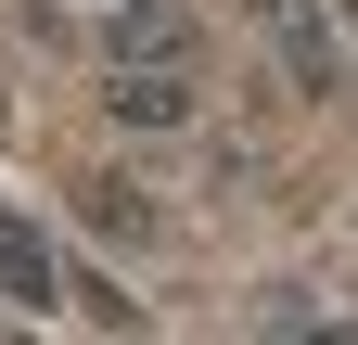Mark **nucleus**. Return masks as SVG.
Here are the masks:
<instances>
[{
    "label": "nucleus",
    "instance_id": "1",
    "mask_svg": "<svg viewBox=\"0 0 358 345\" xmlns=\"http://www.w3.org/2000/svg\"><path fill=\"white\" fill-rule=\"evenodd\" d=\"M90 52L103 64H192V13H179V0H115Z\"/></svg>",
    "mask_w": 358,
    "mask_h": 345
},
{
    "label": "nucleus",
    "instance_id": "2",
    "mask_svg": "<svg viewBox=\"0 0 358 345\" xmlns=\"http://www.w3.org/2000/svg\"><path fill=\"white\" fill-rule=\"evenodd\" d=\"M115 128H192V64H103Z\"/></svg>",
    "mask_w": 358,
    "mask_h": 345
},
{
    "label": "nucleus",
    "instance_id": "3",
    "mask_svg": "<svg viewBox=\"0 0 358 345\" xmlns=\"http://www.w3.org/2000/svg\"><path fill=\"white\" fill-rule=\"evenodd\" d=\"M256 13H268V38H282L294 90H333V77H345V52H333V26H320V0H256Z\"/></svg>",
    "mask_w": 358,
    "mask_h": 345
},
{
    "label": "nucleus",
    "instance_id": "4",
    "mask_svg": "<svg viewBox=\"0 0 358 345\" xmlns=\"http://www.w3.org/2000/svg\"><path fill=\"white\" fill-rule=\"evenodd\" d=\"M0 294H13V307H64V256L26 218H0Z\"/></svg>",
    "mask_w": 358,
    "mask_h": 345
},
{
    "label": "nucleus",
    "instance_id": "5",
    "mask_svg": "<svg viewBox=\"0 0 358 345\" xmlns=\"http://www.w3.org/2000/svg\"><path fill=\"white\" fill-rule=\"evenodd\" d=\"M345 26H358V0H345Z\"/></svg>",
    "mask_w": 358,
    "mask_h": 345
}]
</instances>
